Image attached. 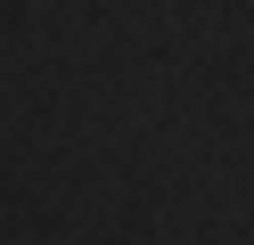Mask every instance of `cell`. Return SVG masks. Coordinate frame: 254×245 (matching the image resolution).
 I'll return each mask as SVG.
<instances>
[]
</instances>
